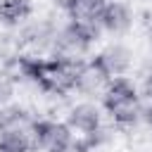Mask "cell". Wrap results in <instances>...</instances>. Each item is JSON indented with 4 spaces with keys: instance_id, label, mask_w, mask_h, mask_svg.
<instances>
[{
    "instance_id": "cell-5",
    "label": "cell",
    "mask_w": 152,
    "mask_h": 152,
    "mask_svg": "<svg viewBox=\"0 0 152 152\" xmlns=\"http://www.w3.org/2000/svg\"><path fill=\"white\" fill-rule=\"evenodd\" d=\"M57 24L52 19H33V21H26L21 28H19V45L33 50V52H50L52 48V40H55V33H57Z\"/></svg>"
},
{
    "instance_id": "cell-12",
    "label": "cell",
    "mask_w": 152,
    "mask_h": 152,
    "mask_svg": "<svg viewBox=\"0 0 152 152\" xmlns=\"http://www.w3.org/2000/svg\"><path fill=\"white\" fill-rule=\"evenodd\" d=\"M0 152H33L31 131H0Z\"/></svg>"
},
{
    "instance_id": "cell-3",
    "label": "cell",
    "mask_w": 152,
    "mask_h": 152,
    "mask_svg": "<svg viewBox=\"0 0 152 152\" xmlns=\"http://www.w3.org/2000/svg\"><path fill=\"white\" fill-rule=\"evenodd\" d=\"M31 140H33V152H66L74 145V131L62 121L36 119Z\"/></svg>"
},
{
    "instance_id": "cell-16",
    "label": "cell",
    "mask_w": 152,
    "mask_h": 152,
    "mask_svg": "<svg viewBox=\"0 0 152 152\" xmlns=\"http://www.w3.org/2000/svg\"><path fill=\"white\" fill-rule=\"evenodd\" d=\"M147 38H150V48H152V26H150V31H147Z\"/></svg>"
},
{
    "instance_id": "cell-17",
    "label": "cell",
    "mask_w": 152,
    "mask_h": 152,
    "mask_svg": "<svg viewBox=\"0 0 152 152\" xmlns=\"http://www.w3.org/2000/svg\"><path fill=\"white\" fill-rule=\"evenodd\" d=\"M66 152H71V150H66Z\"/></svg>"
},
{
    "instance_id": "cell-7",
    "label": "cell",
    "mask_w": 152,
    "mask_h": 152,
    "mask_svg": "<svg viewBox=\"0 0 152 152\" xmlns=\"http://www.w3.org/2000/svg\"><path fill=\"white\" fill-rule=\"evenodd\" d=\"M71 131L86 135V133H93L95 128L102 126V109L95 104V102H78L74 104L69 112H66V121H64Z\"/></svg>"
},
{
    "instance_id": "cell-1",
    "label": "cell",
    "mask_w": 152,
    "mask_h": 152,
    "mask_svg": "<svg viewBox=\"0 0 152 152\" xmlns=\"http://www.w3.org/2000/svg\"><path fill=\"white\" fill-rule=\"evenodd\" d=\"M102 107L114 121V126H121V128L135 126L142 119V97L138 93V86L128 76L109 78L102 93Z\"/></svg>"
},
{
    "instance_id": "cell-8",
    "label": "cell",
    "mask_w": 152,
    "mask_h": 152,
    "mask_svg": "<svg viewBox=\"0 0 152 152\" xmlns=\"http://www.w3.org/2000/svg\"><path fill=\"white\" fill-rule=\"evenodd\" d=\"M95 57L112 78L114 76H126L131 71V66H133V50L128 45H124V43H112Z\"/></svg>"
},
{
    "instance_id": "cell-10",
    "label": "cell",
    "mask_w": 152,
    "mask_h": 152,
    "mask_svg": "<svg viewBox=\"0 0 152 152\" xmlns=\"http://www.w3.org/2000/svg\"><path fill=\"white\" fill-rule=\"evenodd\" d=\"M36 119L28 109L19 104H7L0 109V131H33Z\"/></svg>"
},
{
    "instance_id": "cell-11",
    "label": "cell",
    "mask_w": 152,
    "mask_h": 152,
    "mask_svg": "<svg viewBox=\"0 0 152 152\" xmlns=\"http://www.w3.org/2000/svg\"><path fill=\"white\" fill-rule=\"evenodd\" d=\"M33 14L31 0H0V24L19 26Z\"/></svg>"
},
{
    "instance_id": "cell-14",
    "label": "cell",
    "mask_w": 152,
    "mask_h": 152,
    "mask_svg": "<svg viewBox=\"0 0 152 152\" xmlns=\"http://www.w3.org/2000/svg\"><path fill=\"white\" fill-rule=\"evenodd\" d=\"M138 93H140V97H145V100H150V102H152V69H147V71H145L142 83H140Z\"/></svg>"
},
{
    "instance_id": "cell-2",
    "label": "cell",
    "mask_w": 152,
    "mask_h": 152,
    "mask_svg": "<svg viewBox=\"0 0 152 152\" xmlns=\"http://www.w3.org/2000/svg\"><path fill=\"white\" fill-rule=\"evenodd\" d=\"M102 26L100 21H88V24H78V21H69L64 26L57 28L52 48H50V57L57 59H66V62H83V57L90 52L93 43L100 40L102 36Z\"/></svg>"
},
{
    "instance_id": "cell-6",
    "label": "cell",
    "mask_w": 152,
    "mask_h": 152,
    "mask_svg": "<svg viewBox=\"0 0 152 152\" xmlns=\"http://www.w3.org/2000/svg\"><path fill=\"white\" fill-rule=\"evenodd\" d=\"M133 19L135 17H133L131 5H126L121 0H109L104 5V10L100 12V17H97L102 31L109 33V36H124V33H128L133 28Z\"/></svg>"
},
{
    "instance_id": "cell-9",
    "label": "cell",
    "mask_w": 152,
    "mask_h": 152,
    "mask_svg": "<svg viewBox=\"0 0 152 152\" xmlns=\"http://www.w3.org/2000/svg\"><path fill=\"white\" fill-rule=\"evenodd\" d=\"M69 21H78V24H88L95 21L100 17V12L104 10V5L109 0H59Z\"/></svg>"
},
{
    "instance_id": "cell-13",
    "label": "cell",
    "mask_w": 152,
    "mask_h": 152,
    "mask_svg": "<svg viewBox=\"0 0 152 152\" xmlns=\"http://www.w3.org/2000/svg\"><path fill=\"white\" fill-rule=\"evenodd\" d=\"M12 95H14V83L10 78H2L0 76V109L12 102Z\"/></svg>"
},
{
    "instance_id": "cell-4",
    "label": "cell",
    "mask_w": 152,
    "mask_h": 152,
    "mask_svg": "<svg viewBox=\"0 0 152 152\" xmlns=\"http://www.w3.org/2000/svg\"><path fill=\"white\" fill-rule=\"evenodd\" d=\"M109 74L104 71V66L97 62V57H90V59H83L78 71H76V78H74V90L83 97H102L107 83H109Z\"/></svg>"
},
{
    "instance_id": "cell-15",
    "label": "cell",
    "mask_w": 152,
    "mask_h": 152,
    "mask_svg": "<svg viewBox=\"0 0 152 152\" xmlns=\"http://www.w3.org/2000/svg\"><path fill=\"white\" fill-rule=\"evenodd\" d=\"M142 119H145L147 128L152 131V102H150V107H145V109H142Z\"/></svg>"
}]
</instances>
